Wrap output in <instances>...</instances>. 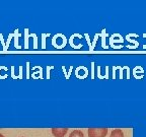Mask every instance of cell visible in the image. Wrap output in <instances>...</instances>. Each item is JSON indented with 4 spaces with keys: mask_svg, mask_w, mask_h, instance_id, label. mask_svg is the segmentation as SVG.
<instances>
[{
    "mask_svg": "<svg viewBox=\"0 0 146 137\" xmlns=\"http://www.w3.org/2000/svg\"><path fill=\"white\" fill-rule=\"evenodd\" d=\"M87 133L88 137H106L108 134V128H89Z\"/></svg>",
    "mask_w": 146,
    "mask_h": 137,
    "instance_id": "cell-1",
    "label": "cell"
},
{
    "mask_svg": "<svg viewBox=\"0 0 146 137\" xmlns=\"http://www.w3.org/2000/svg\"><path fill=\"white\" fill-rule=\"evenodd\" d=\"M51 131L55 137H64L68 132V128H52Z\"/></svg>",
    "mask_w": 146,
    "mask_h": 137,
    "instance_id": "cell-2",
    "label": "cell"
},
{
    "mask_svg": "<svg viewBox=\"0 0 146 137\" xmlns=\"http://www.w3.org/2000/svg\"><path fill=\"white\" fill-rule=\"evenodd\" d=\"M110 137H124V133L121 129H114Z\"/></svg>",
    "mask_w": 146,
    "mask_h": 137,
    "instance_id": "cell-3",
    "label": "cell"
},
{
    "mask_svg": "<svg viewBox=\"0 0 146 137\" xmlns=\"http://www.w3.org/2000/svg\"><path fill=\"white\" fill-rule=\"evenodd\" d=\"M69 137H84V134H83V132H82L81 130L76 129V130H73L72 132L69 134Z\"/></svg>",
    "mask_w": 146,
    "mask_h": 137,
    "instance_id": "cell-4",
    "label": "cell"
},
{
    "mask_svg": "<svg viewBox=\"0 0 146 137\" xmlns=\"http://www.w3.org/2000/svg\"><path fill=\"white\" fill-rule=\"evenodd\" d=\"M0 137H5L4 135H2V134H0Z\"/></svg>",
    "mask_w": 146,
    "mask_h": 137,
    "instance_id": "cell-5",
    "label": "cell"
},
{
    "mask_svg": "<svg viewBox=\"0 0 146 137\" xmlns=\"http://www.w3.org/2000/svg\"><path fill=\"white\" fill-rule=\"evenodd\" d=\"M21 137H25V136H21Z\"/></svg>",
    "mask_w": 146,
    "mask_h": 137,
    "instance_id": "cell-6",
    "label": "cell"
}]
</instances>
